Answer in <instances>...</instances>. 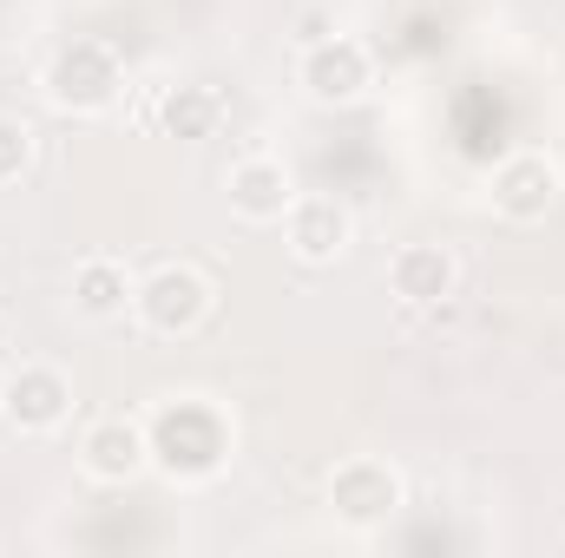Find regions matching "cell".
I'll return each instance as SVG.
<instances>
[{"label":"cell","mask_w":565,"mask_h":558,"mask_svg":"<svg viewBox=\"0 0 565 558\" xmlns=\"http://www.w3.org/2000/svg\"><path fill=\"white\" fill-rule=\"evenodd\" d=\"M151 119H158V132H164V139L204 144V139H217V126H224V93H217V86H204V79H178V86H164V93H158Z\"/></svg>","instance_id":"12"},{"label":"cell","mask_w":565,"mask_h":558,"mask_svg":"<svg viewBox=\"0 0 565 558\" xmlns=\"http://www.w3.org/2000/svg\"><path fill=\"white\" fill-rule=\"evenodd\" d=\"M296 86H302L316 106H355V99H369V86H375V53H369L355 33L302 40V53H296Z\"/></svg>","instance_id":"5"},{"label":"cell","mask_w":565,"mask_h":558,"mask_svg":"<svg viewBox=\"0 0 565 558\" xmlns=\"http://www.w3.org/2000/svg\"><path fill=\"white\" fill-rule=\"evenodd\" d=\"M33 151H40L33 126L13 119V112H0V184H20V178L33 171Z\"/></svg>","instance_id":"14"},{"label":"cell","mask_w":565,"mask_h":558,"mask_svg":"<svg viewBox=\"0 0 565 558\" xmlns=\"http://www.w3.org/2000/svg\"><path fill=\"white\" fill-rule=\"evenodd\" d=\"M322 500H329V513H335L349 533H375V526H388V519L402 513L408 480H402V466H388L382 453H349V460L329 466Z\"/></svg>","instance_id":"4"},{"label":"cell","mask_w":565,"mask_h":558,"mask_svg":"<svg viewBox=\"0 0 565 558\" xmlns=\"http://www.w3.org/2000/svg\"><path fill=\"white\" fill-rule=\"evenodd\" d=\"M46 106L66 119H99L119 93H126V66L113 53V40H66L46 60Z\"/></svg>","instance_id":"2"},{"label":"cell","mask_w":565,"mask_h":558,"mask_svg":"<svg viewBox=\"0 0 565 558\" xmlns=\"http://www.w3.org/2000/svg\"><path fill=\"white\" fill-rule=\"evenodd\" d=\"M282 244H289V257L302 270H335L349 257V244H355V217H349L342 197H302L296 191V204L282 217Z\"/></svg>","instance_id":"8"},{"label":"cell","mask_w":565,"mask_h":558,"mask_svg":"<svg viewBox=\"0 0 565 558\" xmlns=\"http://www.w3.org/2000/svg\"><path fill=\"white\" fill-rule=\"evenodd\" d=\"M224 197H231V211H237L244 224H282L289 204H296V178H289L282 158L250 151V158H237V164L224 171Z\"/></svg>","instance_id":"10"},{"label":"cell","mask_w":565,"mask_h":558,"mask_svg":"<svg viewBox=\"0 0 565 558\" xmlns=\"http://www.w3.org/2000/svg\"><path fill=\"white\" fill-rule=\"evenodd\" d=\"M0 420H7L13 433H26V440L60 433V427L73 420V375L53 368V362H20V368H7V382H0Z\"/></svg>","instance_id":"6"},{"label":"cell","mask_w":565,"mask_h":558,"mask_svg":"<svg viewBox=\"0 0 565 558\" xmlns=\"http://www.w3.org/2000/svg\"><path fill=\"white\" fill-rule=\"evenodd\" d=\"M559 191H565V178L546 151H513V158H500L493 178H487V197H493V211H500L507 224H546L553 204H559Z\"/></svg>","instance_id":"7"},{"label":"cell","mask_w":565,"mask_h":558,"mask_svg":"<svg viewBox=\"0 0 565 558\" xmlns=\"http://www.w3.org/2000/svg\"><path fill=\"white\" fill-rule=\"evenodd\" d=\"M145 447L151 473H164L171 486H211L237 453V420L211 395H164L145 415Z\"/></svg>","instance_id":"1"},{"label":"cell","mask_w":565,"mask_h":558,"mask_svg":"<svg viewBox=\"0 0 565 558\" xmlns=\"http://www.w3.org/2000/svg\"><path fill=\"white\" fill-rule=\"evenodd\" d=\"M79 473L93 486H132L139 473H151V447H145V420L106 415L79 433Z\"/></svg>","instance_id":"9"},{"label":"cell","mask_w":565,"mask_h":558,"mask_svg":"<svg viewBox=\"0 0 565 558\" xmlns=\"http://www.w3.org/2000/svg\"><path fill=\"white\" fill-rule=\"evenodd\" d=\"M211 309H217V282L204 277L198 264H158V270L139 277V289H132V315H139L145 335H158V342L198 335V329L211 322Z\"/></svg>","instance_id":"3"},{"label":"cell","mask_w":565,"mask_h":558,"mask_svg":"<svg viewBox=\"0 0 565 558\" xmlns=\"http://www.w3.org/2000/svg\"><path fill=\"white\" fill-rule=\"evenodd\" d=\"M132 289H139V277L119 257H79L73 264V309L86 322H119L132 309Z\"/></svg>","instance_id":"13"},{"label":"cell","mask_w":565,"mask_h":558,"mask_svg":"<svg viewBox=\"0 0 565 558\" xmlns=\"http://www.w3.org/2000/svg\"><path fill=\"white\" fill-rule=\"evenodd\" d=\"M454 289H460V264L447 244H402L388 257V296L408 309H447Z\"/></svg>","instance_id":"11"}]
</instances>
